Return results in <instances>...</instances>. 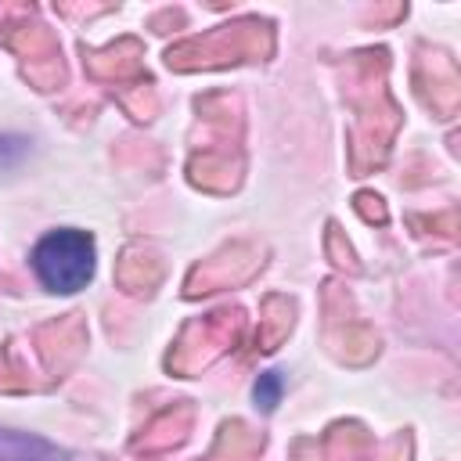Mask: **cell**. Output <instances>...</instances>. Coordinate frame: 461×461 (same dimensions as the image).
<instances>
[{"label":"cell","instance_id":"2","mask_svg":"<svg viewBox=\"0 0 461 461\" xmlns=\"http://www.w3.org/2000/svg\"><path fill=\"white\" fill-rule=\"evenodd\" d=\"M0 461H65V450L43 436L0 429Z\"/></svg>","mask_w":461,"mask_h":461},{"label":"cell","instance_id":"3","mask_svg":"<svg viewBox=\"0 0 461 461\" xmlns=\"http://www.w3.org/2000/svg\"><path fill=\"white\" fill-rule=\"evenodd\" d=\"M281 389H285V382H281V375H277V371H267V375H259V382H256V389H252V396H256V407H263V411H274V407L281 403Z\"/></svg>","mask_w":461,"mask_h":461},{"label":"cell","instance_id":"1","mask_svg":"<svg viewBox=\"0 0 461 461\" xmlns=\"http://www.w3.org/2000/svg\"><path fill=\"white\" fill-rule=\"evenodd\" d=\"M29 259H32V270H36L40 285L47 292H61V295H72V292L86 288L94 281V267H97L94 238L86 230H76V227L47 230L32 245Z\"/></svg>","mask_w":461,"mask_h":461},{"label":"cell","instance_id":"4","mask_svg":"<svg viewBox=\"0 0 461 461\" xmlns=\"http://www.w3.org/2000/svg\"><path fill=\"white\" fill-rule=\"evenodd\" d=\"M29 155V137L22 133H0V169L18 166Z\"/></svg>","mask_w":461,"mask_h":461}]
</instances>
